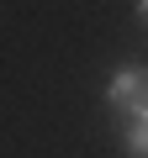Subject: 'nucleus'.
Segmentation results:
<instances>
[{
  "label": "nucleus",
  "instance_id": "obj_1",
  "mask_svg": "<svg viewBox=\"0 0 148 158\" xmlns=\"http://www.w3.org/2000/svg\"><path fill=\"white\" fill-rule=\"evenodd\" d=\"M106 100H111V111H122L127 121H148V69L122 63V69L111 74V85H106Z\"/></svg>",
  "mask_w": 148,
  "mask_h": 158
},
{
  "label": "nucleus",
  "instance_id": "obj_3",
  "mask_svg": "<svg viewBox=\"0 0 148 158\" xmlns=\"http://www.w3.org/2000/svg\"><path fill=\"white\" fill-rule=\"evenodd\" d=\"M137 21H143V27H148V0H137Z\"/></svg>",
  "mask_w": 148,
  "mask_h": 158
},
{
  "label": "nucleus",
  "instance_id": "obj_2",
  "mask_svg": "<svg viewBox=\"0 0 148 158\" xmlns=\"http://www.w3.org/2000/svg\"><path fill=\"white\" fill-rule=\"evenodd\" d=\"M122 148H127V158H148V121H127L122 127Z\"/></svg>",
  "mask_w": 148,
  "mask_h": 158
}]
</instances>
